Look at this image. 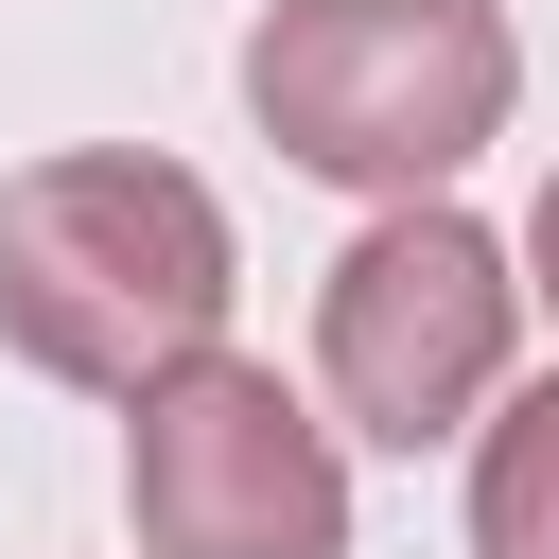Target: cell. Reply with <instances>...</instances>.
I'll use <instances>...</instances> for the list:
<instances>
[{"label": "cell", "mask_w": 559, "mask_h": 559, "mask_svg": "<svg viewBox=\"0 0 559 559\" xmlns=\"http://www.w3.org/2000/svg\"><path fill=\"white\" fill-rule=\"evenodd\" d=\"M472 559H559V384H524L472 454Z\"/></svg>", "instance_id": "5"}, {"label": "cell", "mask_w": 559, "mask_h": 559, "mask_svg": "<svg viewBox=\"0 0 559 559\" xmlns=\"http://www.w3.org/2000/svg\"><path fill=\"white\" fill-rule=\"evenodd\" d=\"M507 245L472 227V210H384L349 262H332V314H314V367H332V402H349V437H384V454H419V437H454L489 384H507Z\"/></svg>", "instance_id": "3"}, {"label": "cell", "mask_w": 559, "mask_h": 559, "mask_svg": "<svg viewBox=\"0 0 559 559\" xmlns=\"http://www.w3.org/2000/svg\"><path fill=\"white\" fill-rule=\"evenodd\" d=\"M227 314V210L175 157H35L0 192V332L52 384L157 402L175 367H210Z\"/></svg>", "instance_id": "1"}, {"label": "cell", "mask_w": 559, "mask_h": 559, "mask_svg": "<svg viewBox=\"0 0 559 559\" xmlns=\"http://www.w3.org/2000/svg\"><path fill=\"white\" fill-rule=\"evenodd\" d=\"M524 262H542V297H559V175H542V227H524Z\"/></svg>", "instance_id": "6"}, {"label": "cell", "mask_w": 559, "mask_h": 559, "mask_svg": "<svg viewBox=\"0 0 559 559\" xmlns=\"http://www.w3.org/2000/svg\"><path fill=\"white\" fill-rule=\"evenodd\" d=\"M122 507H140V559H349V472L332 437L262 384V367H175L140 419H122Z\"/></svg>", "instance_id": "4"}, {"label": "cell", "mask_w": 559, "mask_h": 559, "mask_svg": "<svg viewBox=\"0 0 559 559\" xmlns=\"http://www.w3.org/2000/svg\"><path fill=\"white\" fill-rule=\"evenodd\" d=\"M245 105H262L280 157L419 210L507 122V17L489 0H280L245 35Z\"/></svg>", "instance_id": "2"}]
</instances>
